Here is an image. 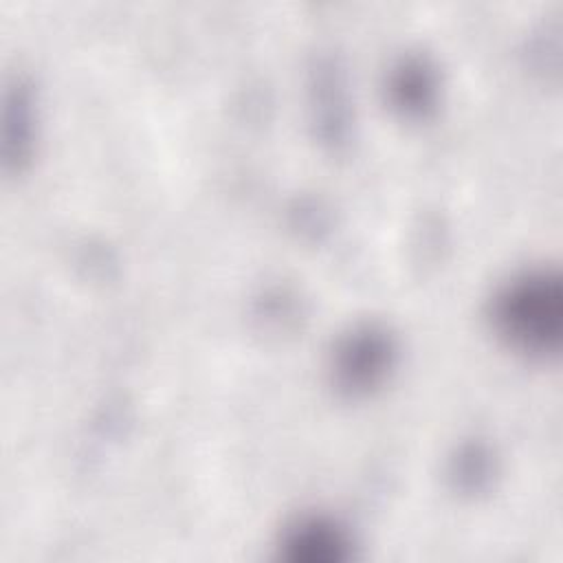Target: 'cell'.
Listing matches in <instances>:
<instances>
[{
    "instance_id": "obj_1",
    "label": "cell",
    "mask_w": 563,
    "mask_h": 563,
    "mask_svg": "<svg viewBox=\"0 0 563 563\" xmlns=\"http://www.w3.org/2000/svg\"><path fill=\"white\" fill-rule=\"evenodd\" d=\"M556 279L537 275L508 288L499 303V321L510 339L530 350H548L559 336Z\"/></svg>"
}]
</instances>
